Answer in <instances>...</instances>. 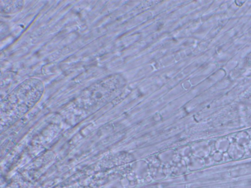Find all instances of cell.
<instances>
[{
    "mask_svg": "<svg viewBox=\"0 0 251 188\" xmlns=\"http://www.w3.org/2000/svg\"><path fill=\"white\" fill-rule=\"evenodd\" d=\"M44 89V84L41 80L36 78L27 79L5 98L3 108L8 111H25L39 99Z\"/></svg>",
    "mask_w": 251,
    "mask_h": 188,
    "instance_id": "cell-1",
    "label": "cell"
},
{
    "mask_svg": "<svg viewBox=\"0 0 251 188\" xmlns=\"http://www.w3.org/2000/svg\"><path fill=\"white\" fill-rule=\"evenodd\" d=\"M23 1H0L1 10L6 13L17 12L23 8Z\"/></svg>",
    "mask_w": 251,
    "mask_h": 188,
    "instance_id": "cell-2",
    "label": "cell"
}]
</instances>
